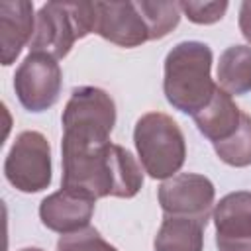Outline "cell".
Instances as JSON below:
<instances>
[{
  "instance_id": "7c38bea8",
  "label": "cell",
  "mask_w": 251,
  "mask_h": 251,
  "mask_svg": "<svg viewBox=\"0 0 251 251\" xmlns=\"http://www.w3.org/2000/svg\"><path fill=\"white\" fill-rule=\"evenodd\" d=\"M35 29L33 2L2 0L0 2V57L2 65L10 67L29 45Z\"/></svg>"
},
{
  "instance_id": "8992f818",
  "label": "cell",
  "mask_w": 251,
  "mask_h": 251,
  "mask_svg": "<svg viewBox=\"0 0 251 251\" xmlns=\"http://www.w3.org/2000/svg\"><path fill=\"white\" fill-rule=\"evenodd\" d=\"M4 176L16 190L25 194L49 188L53 178L51 145L41 131L25 129L16 135L4 159Z\"/></svg>"
},
{
  "instance_id": "3957f363",
  "label": "cell",
  "mask_w": 251,
  "mask_h": 251,
  "mask_svg": "<svg viewBox=\"0 0 251 251\" xmlns=\"http://www.w3.org/2000/svg\"><path fill=\"white\" fill-rule=\"evenodd\" d=\"M133 143L141 169L159 180H167L186 161V139L180 126L163 112L143 114L133 127Z\"/></svg>"
},
{
  "instance_id": "30bf717a",
  "label": "cell",
  "mask_w": 251,
  "mask_h": 251,
  "mask_svg": "<svg viewBox=\"0 0 251 251\" xmlns=\"http://www.w3.org/2000/svg\"><path fill=\"white\" fill-rule=\"evenodd\" d=\"M218 251H251V192H229L214 206Z\"/></svg>"
},
{
  "instance_id": "4fadbf2b",
  "label": "cell",
  "mask_w": 251,
  "mask_h": 251,
  "mask_svg": "<svg viewBox=\"0 0 251 251\" xmlns=\"http://www.w3.org/2000/svg\"><path fill=\"white\" fill-rule=\"evenodd\" d=\"M241 114L243 112L231 100V96L218 86L212 100L198 114H194L192 120L198 131L214 145V143H222L229 139L237 131L241 124Z\"/></svg>"
},
{
  "instance_id": "7a4b0ae2",
  "label": "cell",
  "mask_w": 251,
  "mask_h": 251,
  "mask_svg": "<svg viewBox=\"0 0 251 251\" xmlns=\"http://www.w3.org/2000/svg\"><path fill=\"white\" fill-rule=\"evenodd\" d=\"M212 49L202 41H180L167 53L163 92L175 110L194 116L212 100L218 88L212 80Z\"/></svg>"
},
{
  "instance_id": "2e32d148",
  "label": "cell",
  "mask_w": 251,
  "mask_h": 251,
  "mask_svg": "<svg viewBox=\"0 0 251 251\" xmlns=\"http://www.w3.org/2000/svg\"><path fill=\"white\" fill-rule=\"evenodd\" d=\"M214 151L220 157V161H224L229 167H235V169L249 167L251 165V116L243 112L237 131L229 139L222 143H214Z\"/></svg>"
},
{
  "instance_id": "9a60e30c",
  "label": "cell",
  "mask_w": 251,
  "mask_h": 251,
  "mask_svg": "<svg viewBox=\"0 0 251 251\" xmlns=\"http://www.w3.org/2000/svg\"><path fill=\"white\" fill-rule=\"evenodd\" d=\"M218 86L229 96L251 92V45H231L218 61Z\"/></svg>"
},
{
  "instance_id": "6da1fadb",
  "label": "cell",
  "mask_w": 251,
  "mask_h": 251,
  "mask_svg": "<svg viewBox=\"0 0 251 251\" xmlns=\"http://www.w3.org/2000/svg\"><path fill=\"white\" fill-rule=\"evenodd\" d=\"M61 188L98 198H133L143 186L141 165L122 145L61 139Z\"/></svg>"
},
{
  "instance_id": "52a82bcc",
  "label": "cell",
  "mask_w": 251,
  "mask_h": 251,
  "mask_svg": "<svg viewBox=\"0 0 251 251\" xmlns=\"http://www.w3.org/2000/svg\"><path fill=\"white\" fill-rule=\"evenodd\" d=\"M63 86V71L47 53H27L14 73V90L20 104L33 114L57 104Z\"/></svg>"
},
{
  "instance_id": "e0dca14e",
  "label": "cell",
  "mask_w": 251,
  "mask_h": 251,
  "mask_svg": "<svg viewBox=\"0 0 251 251\" xmlns=\"http://www.w3.org/2000/svg\"><path fill=\"white\" fill-rule=\"evenodd\" d=\"M57 251H118L108 243L96 227H84L75 233L61 235L57 241Z\"/></svg>"
},
{
  "instance_id": "d6986e66",
  "label": "cell",
  "mask_w": 251,
  "mask_h": 251,
  "mask_svg": "<svg viewBox=\"0 0 251 251\" xmlns=\"http://www.w3.org/2000/svg\"><path fill=\"white\" fill-rule=\"evenodd\" d=\"M237 25H239V31L245 37V41L251 45V0H245L239 4Z\"/></svg>"
},
{
  "instance_id": "9c48e42d",
  "label": "cell",
  "mask_w": 251,
  "mask_h": 251,
  "mask_svg": "<svg viewBox=\"0 0 251 251\" xmlns=\"http://www.w3.org/2000/svg\"><path fill=\"white\" fill-rule=\"evenodd\" d=\"M94 33L106 41L126 49H133L147 41H153L143 0L94 2Z\"/></svg>"
},
{
  "instance_id": "8fae6325",
  "label": "cell",
  "mask_w": 251,
  "mask_h": 251,
  "mask_svg": "<svg viewBox=\"0 0 251 251\" xmlns=\"http://www.w3.org/2000/svg\"><path fill=\"white\" fill-rule=\"evenodd\" d=\"M94 204L96 200L90 196L61 188L41 200L39 220L47 229L55 233H75L88 227L94 214Z\"/></svg>"
},
{
  "instance_id": "ac0fdd59",
  "label": "cell",
  "mask_w": 251,
  "mask_h": 251,
  "mask_svg": "<svg viewBox=\"0 0 251 251\" xmlns=\"http://www.w3.org/2000/svg\"><path fill=\"white\" fill-rule=\"evenodd\" d=\"M178 8H180V14L186 16L192 24L212 25L226 16L229 2H226V0H222V2H192V0L186 2V0H182V2H178Z\"/></svg>"
},
{
  "instance_id": "277c9868",
  "label": "cell",
  "mask_w": 251,
  "mask_h": 251,
  "mask_svg": "<svg viewBox=\"0 0 251 251\" xmlns=\"http://www.w3.org/2000/svg\"><path fill=\"white\" fill-rule=\"evenodd\" d=\"M94 2H47L35 16L29 51L65 59L78 39L94 33Z\"/></svg>"
},
{
  "instance_id": "5b68a950",
  "label": "cell",
  "mask_w": 251,
  "mask_h": 251,
  "mask_svg": "<svg viewBox=\"0 0 251 251\" xmlns=\"http://www.w3.org/2000/svg\"><path fill=\"white\" fill-rule=\"evenodd\" d=\"M63 137L75 143H106L116 126V102L98 86L73 88L63 116Z\"/></svg>"
},
{
  "instance_id": "ba28073f",
  "label": "cell",
  "mask_w": 251,
  "mask_h": 251,
  "mask_svg": "<svg viewBox=\"0 0 251 251\" xmlns=\"http://www.w3.org/2000/svg\"><path fill=\"white\" fill-rule=\"evenodd\" d=\"M159 206L165 216L192 218L208 226L212 216L216 188L214 182L198 173H178L161 182L157 190Z\"/></svg>"
},
{
  "instance_id": "5bb4252c",
  "label": "cell",
  "mask_w": 251,
  "mask_h": 251,
  "mask_svg": "<svg viewBox=\"0 0 251 251\" xmlns=\"http://www.w3.org/2000/svg\"><path fill=\"white\" fill-rule=\"evenodd\" d=\"M204 227L206 224L192 218L163 216L161 227L153 239V249L155 251H202Z\"/></svg>"
},
{
  "instance_id": "ffe728a7",
  "label": "cell",
  "mask_w": 251,
  "mask_h": 251,
  "mask_svg": "<svg viewBox=\"0 0 251 251\" xmlns=\"http://www.w3.org/2000/svg\"><path fill=\"white\" fill-rule=\"evenodd\" d=\"M20 251H43V249H39V247H25V249H20Z\"/></svg>"
}]
</instances>
